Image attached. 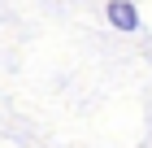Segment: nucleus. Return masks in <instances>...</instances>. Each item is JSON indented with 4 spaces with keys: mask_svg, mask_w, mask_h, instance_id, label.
<instances>
[{
    "mask_svg": "<svg viewBox=\"0 0 152 148\" xmlns=\"http://www.w3.org/2000/svg\"><path fill=\"white\" fill-rule=\"evenodd\" d=\"M104 18L117 26V31H139V13H135V4H126V0H109Z\"/></svg>",
    "mask_w": 152,
    "mask_h": 148,
    "instance_id": "nucleus-1",
    "label": "nucleus"
}]
</instances>
